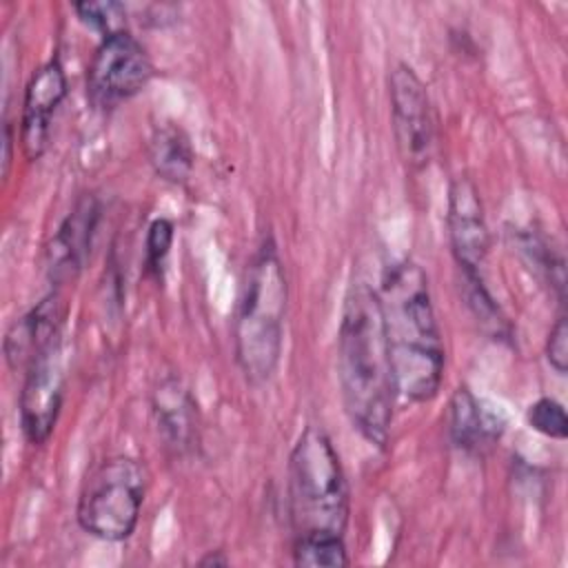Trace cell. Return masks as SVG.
<instances>
[{"label":"cell","mask_w":568,"mask_h":568,"mask_svg":"<svg viewBox=\"0 0 568 568\" xmlns=\"http://www.w3.org/2000/svg\"><path fill=\"white\" fill-rule=\"evenodd\" d=\"M337 377L351 424L375 446H386L397 397L382 302L355 282L344 300L337 331Z\"/></svg>","instance_id":"obj_1"},{"label":"cell","mask_w":568,"mask_h":568,"mask_svg":"<svg viewBox=\"0 0 568 568\" xmlns=\"http://www.w3.org/2000/svg\"><path fill=\"white\" fill-rule=\"evenodd\" d=\"M377 295L397 395L417 404L430 402L444 377V342L426 273L413 262L395 264L384 275Z\"/></svg>","instance_id":"obj_2"},{"label":"cell","mask_w":568,"mask_h":568,"mask_svg":"<svg viewBox=\"0 0 568 568\" xmlns=\"http://www.w3.org/2000/svg\"><path fill=\"white\" fill-rule=\"evenodd\" d=\"M288 286L273 240H264L251 257L235 313V359L246 382L264 384L275 373L286 320Z\"/></svg>","instance_id":"obj_3"},{"label":"cell","mask_w":568,"mask_h":568,"mask_svg":"<svg viewBox=\"0 0 568 568\" xmlns=\"http://www.w3.org/2000/svg\"><path fill=\"white\" fill-rule=\"evenodd\" d=\"M288 513L295 539H344L348 486L339 457L317 426H306L288 459Z\"/></svg>","instance_id":"obj_4"},{"label":"cell","mask_w":568,"mask_h":568,"mask_svg":"<svg viewBox=\"0 0 568 568\" xmlns=\"http://www.w3.org/2000/svg\"><path fill=\"white\" fill-rule=\"evenodd\" d=\"M146 493V470L133 457H109L84 479L78 524L102 541H122L138 526Z\"/></svg>","instance_id":"obj_5"},{"label":"cell","mask_w":568,"mask_h":568,"mask_svg":"<svg viewBox=\"0 0 568 568\" xmlns=\"http://www.w3.org/2000/svg\"><path fill=\"white\" fill-rule=\"evenodd\" d=\"M146 49L126 31L102 38L87 73V93L98 109H115L138 95L151 80Z\"/></svg>","instance_id":"obj_6"},{"label":"cell","mask_w":568,"mask_h":568,"mask_svg":"<svg viewBox=\"0 0 568 568\" xmlns=\"http://www.w3.org/2000/svg\"><path fill=\"white\" fill-rule=\"evenodd\" d=\"M388 95L399 158L408 169H422L433 149V115L428 93L408 64H397L388 78Z\"/></svg>","instance_id":"obj_7"},{"label":"cell","mask_w":568,"mask_h":568,"mask_svg":"<svg viewBox=\"0 0 568 568\" xmlns=\"http://www.w3.org/2000/svg\"><path fill=\"white\" fill-rule=\"evenodd\" d=\"M64 368L60 339L42 348L27 366L20 390V424L24 437L40 446L49 439L62 406Z\"/></svg>","instance_id":"obj_8"},{"label":"cell","mask_w":568,"mask_h":568,"mask_svg":"<svg viewBox=\"0 0 568 568\" xmlns=\"http://www.w3.org/2000/svg\"><path fill=\"white\" fill-rule=\"evenodd\" d=\"M446 224L450 248L464 280H484L488 229L479 193L468 178H457L448 189Z\"/></svg>","instance_id":"obj_9"},{"label":"cell","mask_w":568,"mask_h":568,"mask_svg":"<svg viewBox=\"0 0 568 568\" xmlns=\"http://www.w3.org/2000/svg\"><path fill=\"white\" fill-rule=\"evenodd\" d=\"M67 95V75L58 60L42 64L29 80L22 104L20 142L29 160H38L49 142L51 118Z\"/></svg>","instance_id":"obj_10"},{"label":"cell","mask_w":568,"mask_h":568,"mask_svg":"<svg viewBox=\"0 0 568 568\" xmlns=\"http://www.w3.org/2000/svg\"><path fill=\"white\" fill-rule=\"evenodd\" d=\"M100 217V206L93 195H82L69 215L58 226L49 248H47V271L51 282L62 284L73 280L91 251Z\"/></svg>","instance_id":"obj_11"},{"label":"cell","mask_w":568,"mask_h":568,"mask_svg":"<svg viewBox=\"0 0 568 568\" xmlns=\"http://www.w3.org/2000/svg\"><path fill=\"white\" fill-rule=\"evenodd\" d=\"M64 322V300L60 293H49L4 337V357L11 368L29 366V362L49 344L60 339Z\"/></svg>","instance_id":"obj_12"},{"label":"cell","mask_w":568,"mask_h":568,"mask_svg":"<svg viewBox=\"0 0 568 568\" xmlns=\"http://www.w3.org/2000/svg\"><path fill=\"white\" fill-rule=\"evenodd\" d=\"M158 428L175 453H186L197 442V406L178 379H164L153 393Z\"/></svg>","instance_id":"obj_13"},{"label":"cell","mask_w":568,"mask_h":568,"mask_svg":"<svg viewBox=\"0 0 568 568\" xmlns=\"http://www.w3.org/2000/svg\"><path fill=\"white\" fill-rule=\"evenodd\" d=\"M448 408V430L457 448L477 453L497 435L493 422L484 415L479 402L466 386H459L453 393Z\"/></svg>","instance_id":"obj_14"},{"label":"cell","mask_w":568,"mask_h":568,"mask_svg":"<svg viewBox=\"0 0 568 568\" xmlns=\"http://www.w3.org/2000/svg\"><path fill=\"white\" fill-rule=\"evenodd\" d=\"M149 160L155 173L169 182H184L193 171V146L189 135L175 124H162L149 140Z\"/></svg>","instance_id":"obj_15"},{"label":"cell","mask_w":568,"mask_h":568,"mask_svg":"<svg viewBox=\"0 0 568 568\" xmlns=\"http://www.w3.org/2000/svg\"><path fill=\"white\" fill-rule=\"evenodd\" d=\"M293 561L308 568H342L348 557L344 539H295Z\"/></svg>","instance_id":"obj_16"},{"label":"cell","mask_w":568,"mask_h":568,"mask_svg":"<svg viewBox=\"0 0 568 568\" xmlns=\"http://www.w3.org/2000/svg\"><path fill=\"white\" fill-rule=\"evenodd\" d=\"M73 9L80 22H84L93 31H100L102 38L124 31L126 7L120 2H78L73 4Z\"/></svg>","instance_id":"obj_17"},{"label":"cell","mask_w":568,"mask_h":568,"mask_svg":"<svg viewBox=\"0 0 568 568\" xmlns=\"http://www.w3.org/2000/svg\"><path fill=\"white\" fill-rule=\"evenodd\" d=\"M526 422L532 430L552 437V439H566L568 437V417L564 406L552 397H539L528 406Z\"/></svg>","instance_id":"obj_18"},{"label":"cell","mask_w":568,"mask_h":568,"mask_svg":"<svg viewBox=\"0 0 568 568\" xmlns=\"http://www.w3.org/2000/svg\"><path fill=\"white\" fill-rule=\"evenodd\" d=\"M173 246V224L166 217H158L151 222L146 233V268L155 277L162 275L164 262Z\"/></svg>","instance_id":"obj_19"},{"label":"cell","mask_w":568,"mask_h":568,"mask_svg":"<svg viewBox=\"0 0 568 568\" xmlns=\"http://www.w3.org/2000/svg\"><path fill=\"white\" fill-rule=\"evenodd\" d=\"M546 357H548V364L559 375H564L568 371V322L564 315L555 322V326L548 333Z\"/></svg>","instance_id":"obj_20"},{"label":"cell","mask_w":568,"mask_h":568,"mask_svg":"<svg viewBox=\"0 0 568 568\" xmlns=\"http://www.w3.org/2000/svg\"><path fill=\"white\" fill-rule=\"evenodd\" d=\"M11 142H13V135H11V124L7 122L4 124V155H2V175L9 173V164H11Z\"/></svg>","instance_id":"obj_21"},{"label":"cell","mask_w":568,"mask_h":568,"mask_svg":"<svg viewBox=\"0 0 568 568\" xmlns=\"http://www.w3.org/2000/svg\"><path fill=\"white\" fill-rule=\"evenodd\" d=\"M200 564H202V566H215V564L226 566V564H229V559H226V557H222L220 552H211V555H206Z\"/></svg>","instance_id":"obj_22"}]
</instances>
